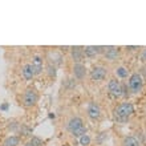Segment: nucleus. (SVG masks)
<instances>
[{"mask_svg":"<svg viewBox=\"0 0 146 146\" xmlns=\"http://www.w3.org/2000/svg\"><path fill=\"white\" fill-rule=\"evenodd\" d=\"M68 130L72 133L74 137H82L84 134H86V127L84 126V122L80 117H73L69 119L68 122Z\"/></svg>","mask_w":146,"mask_h":146,"instance_id":"f257e3e1","label":"nucleus"},{"mask_svg":"<svg viewBox=\"0 0 146 146\" xmlns=\"http://www.w3.org/2000/svg\"><path fill=\"white\" fill-rule=\"evenodd\" d=\"M133 111H134V108H133V105L131 102H122V104H119L115 109V118L118 119V121H126L131 114H133Z\"/></svg>","mask_w":146,"mask_h":146,"instance_id":"f03ea898","label":"nucleus"},{"mask_svg":"<svg viewBox=\"0 0 146 146\" xmlns=\"http://www.w3.org/2000/svg\"><path fill=\"white\" fill-rule=\"evenodd\" d=\"M142 86H143L142 77L139 76L138 73H134V74H131L130 78H129V89H130V92H133V93H139L141 90H142Z\"/></svg>","mask_w":146,"mask_h":146,"instance_id":"7ed1b4c3","label":"nucleus"},{"mask_svg":"<svg viewBox=\"0 0 146 146\" xmlns=\"http://www.w3.org/2000/svg\"><path fill=\"white\" fill-rule=\"evenodd\" d=\"M38 100V96H37V93H36L35 89H28L27 92L24 93V97H23V102L25 106H33V105L37 102Z\"/></svg>","mask_w":146,"mask_h":146,"instance_id":"20e7f679","label":"nucleus"},{"mask_svg":"<svg viewBox=\"0 0 146 146\" xmlns=\"http://www.w3.org/2000/svg\"><path fill=\"white\" fill-rule=\"evenodd\" d=\"M108 89H109V93H110L113 97H121L122 96V85L121 82L117 80H110L108 84Z\"/></svg>","mask_w":146,"mask_h":146,"instance_id":"39448f33","label":"nucleus"},{"mask_svg":"<svg viewBox=\"0 0 146 146\" xmlns=\"http://www.w3.org/2000/svg\"><path fill=\"white\" fill-rule=\"evenodd\" d=\"M106 74H108V72H106V68H104V66H94L90 72V77H92L93 81L104 80Z\"/></svg>","mask_w":146,"mask_h":146,"instance_id":"423d86ee","label":"nucleus"},{"mask_svg":"<svg viewBox=\"0 0 146 146\" xmlns=\"http://www.w3.org/2000/svg\"><path fill=\"white\" fill-rule=\"evenodd\" d=\"M104 46H100V45H89V46H85L84 48V54L88 56V57H94L97 54H100L101 52H104Z\"/></svg>","mask_w":146,"mask_h":146,"instance_id":"0eeeda50","label":"nucleus"},{"mask_svg":"<svg viewBox=\"0 0 146 146\" xmlns=\"http://www.w3.org/2000/svg\"><path fill=\"white\" fill-rule=\"evenodd\" d=\"M88 115L92 119H97L100 118L101 115V109L100 106L96 104V102H90L88 106Z\"/></svg>","mask_w":146,"mask_h":146,"instance_id":"6e6552de","label":"nucleus"},{"mask_svg":"<svg viewBox=\"0 0 146 146\" xmlns=\"http://www.w3.org/2000/svg\"><path fill=\"white\" fill-rule=\"evenodd\" d=\"M70 54H72L73 61L76 64H78L82 60V56H84V48H81V46H72L70 48Z\"/></svg>","mask_w":146,"mask_h":146,"instance_id":"1a4fd4ad","label":"nucleus"},{"mask_svg":"<svg viewBox=\"0 0 146 146\" xmlns=\"http://www.w3.org/2000/svg\"><path fill=\"white\" fill-rule=\"evenodd\" d=\"M73 74H74L76 78L82 80V78L85 77V74H86V68H85V65H82L81 62L74 64V66H73Z\"/></svg>","mask_w":146,"mask_h":146,"instance_id":"9d476101","label":"nucleus"},{"mask_svg":"<svg viewBox=\"0 0 146 146\" xmlns=\"http://www.w3.org/2000/svg\"><path fill=\"white\" fill-rule=\"evenodd\" d=\"M21 73H23V77L25 80H32V78L35 77V72H33V68H32L31 64H25V65L23 66Z\"/></svg>","mask_w":146,"mask_h":146,"instance_id":"9b49d317","label":"nucleus"},{"mask_svg":"<svg viewBox=\"0 0 146 146\" xmlns=\"http://www.w3.org/2000/svg\"><path fill=\"white\" fill-rule=\"evenodd\" d=\"M105 57L108 58V60H110V61L115 60V58L118 57V49L114 48V46H108L106 50H105Z\"/></svg>","mask_w":146,"mask_h":146,"instance_id":"f8f14e48","label":"nucleus"},{"mask_svg":"<svg viewBox=\"0 0 146 146\" xmlns=\"http://www.w3.org/2000/svg\"><path fill=\"white\" fill-rule=\"evenodd\" d=\"M32 68H33V72H35V76L36 74H38V73H41L42 70V60L38 56H36L35 58H33V61H32Z\"/></svg>","mask_w":146,"mask_h":146,"instance_id":"ddd939ff","label":"nucleus"},{"mask_svg":"<svg viewBox=\"0 0 146 146\" xmlns=\"http://www.w3.org/2000/svg\"><path fill=\"white\" fill-rule=\"evenodd\" d=\"M20 143V138L17 135H9L4 139L3 146H17Z\"/></svg>","mask_w":146,"mask_h":146,"instance_id":"4468645a","label":"nucleus"},{"mask_svg":"<svg viewBox=\"0 0 146 146\" xmlns=\"http://www.w3.org/2000/svg\"><path fill=\"white\" fill-rule=\"evenodd\" d=\"M123 146H139V142L138 139L135 138V137H126V138L123 139Z\"/></svg>","mask_w":146,"mask_h":146,"instance_id":"2eb2a0df","label":"nucleus"},{"mask_svg":"<svg viewBox=\"0 0 146 146\" xmlns=\"http://www.w3.org/2000/svg\"><path fill=\"white\" fill-rule=\"evenodd\" d=\"M117 76H119L121 78H125V77H127V69H126V68H123V66H119V68H117Z\"/></svg>","mask_w":146,"mask_h":146,"instance_id":"dca6fc26","label":"nucleus"},{"mask_svg":"<svg viewBox=\"0 0 146 146\" xmlns=\"http://www.w3.org/2000/svg\"><path fill=\"white\" fill-rule=\"evenodd\" d=\"M80 143L82 146L89 145V143H90V137H89V135H86V134H84L82 137H80Z\"/></svg>","mask_w":146,"mask_h":146,"instance_id":"f3484780","label":"nucleus"},{"mask_svg":"<svg viewBox=\"0 0 146 146\" xmlns=\"http://www.w3.org/2000/svg\"><path fill=\"white\" fill-rule=\"evenodd\" d=\"M33 146H41V139L38 138V137H32V139L29 141Z\"/></svg>","mask_w":146,"mask_h":146,"instance_id":"a211bd4d","label":"nucleus"},{"mask_svg":"<svg viewBox=\"0 0 146 146\" xmlns=\"http://www.w3.org/2000/svg\"><path fill=\"white\" fill-rule=\"evenodd\" d=\"M48 70H49V76L50 77H56V68H52V64L50 65H48Z\"/></svg>","mask_w":146,"mask_h":146,"instance_id":"6ab92c4d","label":"nucleus"},{"mask_svg":"<svg viewBox=\"0 0 146 146\" xmlns=\"http://www.w3.org/2000/svg\"><path fill=\"white\" fill-rule=\"evenodd\" d=\"M142 60H143V61L146 60V49L143 50V53H142Z\"/></svg>","mask_w":146,"mask_h":146,"instance_id":"aec40b11","label":"nucleus"},{"mask_svg":"<svg viewBox=\"0 0 146 146\" xmlns=\"http://www.w3.org/2000/svg\"><path fill=\"white\" fill-rule=\"evenodd\" d=\"M24 146H33V145H32L31 142H27V143H25V145H24Z\"/></svg>","mask_w":146,"mask_h":146,"instance_id":"412c9836","label":"nucleus"}]
</instances>
